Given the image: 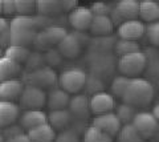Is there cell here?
Listing matches in <instances>:
<instances>
[{
    "label": "cell",
    "instance_id": "18",
    "mask_svg": "<svg viewBox=\"0 0 159 142\" xmlns=\"http://www.w3.org/2000/svg\"><path fill=\"white\" fill-rule=\"evenodd\" d=\"M69 100H70V94L62 90L61 88L54 86L52 88L49 93H47V106L49 110H57V109H66Z\"/></svg>",
    "mask_w": 159,
    "mask_h": 142
},
{
    "label": "cell",
    "instance_id": "15",
    "mask_svg": "<svg viewBox=\"0 0 159 142\" xmlns=\"http://www.w3.org/2000/svg\"><path fill=\"white\" fill-rule=\"evenodd\" d=\"M113 29H114V24L109 16H106V15H93L92 23L89 25L88 31L93 36L101 37V36L111 35Z\"/></svg>",
    "mask_w": 159,
    "mask_h": 142
},
{
    "label": "cell",
    "instance_id": "8",
    "mask_svg": "<svg viewBox=\"0 0 159 142\" xmlns=\"http://www.w3.org/2000/svg\"><path fill=\"white\" fill-rule=\"evenodd\" d=\"M131 124L145 140L152 138L159 128L158 118H155L150 112H137L135 116L133 117Z\"/></svg>",
    "mask_w": 159,
    "mask_h": 142
},
{
    "label": "cell",
    "instance_id": "36",
    "mask_svg": "<svg viewBox=\"0 0 159 142\" xmlns=\"http://www.w3.org/2000/svg\"><path fill=\"white\" fill-rule=\"evenodd\" d=\"M145 36L147 40L152 45H158L159 44V23L158 21H151L147 23L146 29H145Z\"/></svg>",
    "mask_w": 159,
    "mask_h": 142
},
{
    "label": "cell",
    "instance_id": "7",
    "mask_svg": "<svg viewBox=\"0 0 159 142\" xmlns=\"http://www.w3.org/2000/svg\"><path fill=\"white\" fill-rule=\"evenodd\" d=\"M47 104V92L34 85H24L19 97V106L23 109H43Z\"/></svg>",
    "mask_w": 159,
    "mask_h": 142
},
{
    "label": "cell",
    "instance_id": "22",
    "mask_svg": "<svg viewBox=\"0 0 159 142\" xmlns=\"http://www.w3.org/2000/svg\"><path fill=\"white\" fill-rule=\"evenodd\" d=\"M21 71H23L21 64H19V62L13 61L6 56L0 57V82L11 80V78H17Z\"/></svg>",
    "mask_w": 159,
    "mask_h": 142
},
{
    "label": "cell",
    "instance_id": "14",
    "mask_svg": "<svg viewBox=\"0 0 159 142\" xmlns=\"http://www.w3.org/2000/svg\"><path fill=\"white\" fill-rule=\"evenodd\" d=\"M24 82L19 78H11L0 82V100L15 102L19 100L23 92Z\"/></svg>",
    "mask_w": 159,
    "mask_h": 142
},
{
    "label": "cell",
    "instance_id": "12",
    "mask_svg": "<svg viewBox=\"0 0 159 142\" xmlns=\"http://www.w3.org/2000/svg\"><path fill=\"white\" fill-rule=\"evenodd\" d=\"M68 110L72 113L73 118L77 120H88L90 116V108H89V97L82 93H76L70 97L68 104Z\"/></svg>",
    "mask_w": 159,
    "mask_h": 142
},
{
    "label": "cell",
    "instance_id": "17",
    "mask_svg": "<svg viewBox=\"0 0 159 142\" xmlns=\"http://www.w3.org/2000/svg\"><path fill=\"white\" fill-rule=\"evenodd\" d=\"M20 116V106L11 101L0 100V129L16 122Z\"/></svg>",
    "mask_w": 159,
    "mask_h": 142
},
{
    "label": "cell",
    "instance_id": "32",
    "mask_svg": "<svg viewBox=\"0 0 159 142\" xmlns=\"http://www.w3.org/2000/svg\"><path fill=\"white\" fill-rule=\"evenodd\" d=\"M17 15L32 16L36 12V0H15Z\"/></svg>",
    "mask_w": 159,
    "mask_h": 142
},
{
    "label": "cell",
    "instance_id": "44",
    "mask_svg": "<svg viewBox=\"0 0 159 142\" xmlns=\"http://www.w3.org/2000/svg\"><path fill=\"white\" fill-rule=\"evenodd\" d=\"M155 118H159V108L158 105H154V109H152V113H151Z\"/></svg>",
    "mask_w": 159,
    "mask_h": 142
},
{
    "label": "cell",
    "instance_id": "37",
    "mask_svg": "<svg viewBox=\"0 0 159 142\" xmlns=\"http://www.w3.org/2000/svg\"><path fill=\"white\" fill-rule=\"evenodd\" d=\"M53 142H80V134L73 129L68 128L56 134V138Z\"/></svg>",
    "mask_w": 159,
    "mask_h": 142
},
{
    "label": "cell",
    "instance_id": "31",
    "mask_svg": "<svg viewBox=\"0 0 159 142\" xmlns=\"http://www.w3.org/2000/svg\"><path fill=\"white\" fill-rule=\"evenodd\" d=\"M135 108L129 105V104H125V102H122L121 105L117 108L116 110V116L118 117V120L121 121V124H130L133 121V117L135 116Z\"/></svg>",
    "mask_w": 159,
    "mask_h": 142
},
{
    "label": "cell",
    "instance_id": "42",
    "mask_svg": "<svg viewBox=\"0 0 159 142\" xmlns=\"http://www.w3.org/2000/svg\"><path fill=\"white\" fill-rule=\"evenodd\" d=\"M4 142H31V140H29V137L25 131H23V133H19L16 135L8 137V138L4 140Z\"/></svg>",
    "mask_w": 159,
    "mask_h": 142
},
{
    "label": "cell",
    "instance_id": "13",
    "mask_svg": "<svg viewBox=\"0 0 159 142\" xmlns=\"http://www.w3.org/2000/svg\"><path fill=\"white\" fill-rule=\"evenodd\" d=\"M93 13L90 11V8L88 7H76L73 8L70 13H69V24L76 29V31H88L89 25L92 23Z\"/></svg>",
    "mask_w": 159,
    "mask_h": 142
},
{
    "label": "cell",
    "instance_id": "45",
    "mask_svg": "<svg viewBox=\"0 0 159 142\" xmlns=\"http://www.w3.org/2000/svg\"><path fill=\"white\" fill-rule=\"evenodd\" d=\"M2 56H4V49L0 47V57H2Z\"/></svg>",
    "mask_w": 159,
    "mask_h": 142
},
{
    "label": "cell",
    "instance_id": "41",
    "mask_svg": "<svg viewBox=\"0 0 159 142\" xmlns=\"http://www.w3.org/2000/svg\"><path fill=\"white\" fill-rule=\"evenodd\" d=\"M23 131H24V129H23L20 125H15V124H12V125H9V126H7V128H4V129H3L2 135L4 137V140H6V138H8V137L16 135V134H19V133H23Z\"/></svg>",
    "mask_w": 159,
    "mask_h": 142
},
{
    "label": "cell",
    "instance_id": "4",
    "mask_svg": "<svg viewBox=\"0 0 159 142\" xmlns=\"http://www.w3.org/2000/svg\"><path fill=\"white\" fill-rule=\"evenodd\" d=\"M86 81V73L80 68H68L57 77V84L69 94H76L84 89Z\"/></svg>",
    "mask_w": 159,
    "mask_h": 142
},
{
    "label": "cell",
    "instance_id": "48",
    "mask_svg": "<svg viewBox=\"0 0 159 142\" xmlns=\"http://www.w3.org/2000/svg\"><path fill=\"white\" fill-rule=\"evenodd\" d=\"M155 2H157V0H155Z\"/></svg>",
    "mask_w": 159,
    "mask_h": 142
},
{
    "label": "cell",
    "instance_id": "28",
    "mask_svg": "<svg viewBox=\"0 0 159 142\" xmlns=\"http://www.w3.org/2000/svg\"><path fill=\"white\" fill-rule=\"evenodd\" d=\"M82 142H113V137L103 133L96 126L89 125L88 128L84 130Z\"/></svg>",
    "mask_w": 159,
    "mask_h": 142
},
{
    "label": "cell",
    "instance_id": "16",
    "mask_svg": "<svg viewBox=\"0 0 159 142\" xmlns=\"http://www.w3.org/2000/svg\"><path fill=\"white\" fill-rule=\"evenodd\" d=\"M73 121L72 113L66 109H57V110H51L49 114H47V122L52 126L54 130L61 131L64 129H68Z\"/></svg>",
    "mask_w": 159,
    "mask_h": 142
},
{
    "label": "cell",
    "instance_id": "43",
    "mask_svg": "<svg viewBox=\"0 0 159 142\" xmlns=\"http://www.w3.org/2000/svg\"><path fill=\"white\" fill-rule=\"evenodd\" d=\"M64 6V12H70L73 8L77 7L78 0H61Z\"/></svg>",
    "mask_w": 159,
    "mask_h": 142
},
{
    "label": "cell",
    "instance_id": "11",
    "mask_svg": "<svg viewBox=\"0 0 159 142\" xmlns=\"http://www.w3.org/2000/svg\"><path fill=\"white\" fill-rule=\"evenodd\" d=\"M93 126H96L97 129H99L103 133L109 134L110 137H116V134L118 133L119 128H121V121L118 120V117L116 116V113L113 112H109V113H103V114H98L93 118L92 122Z\"/></svg>",
    "mask_w": 159,
    "mask_h": 142
},
{
    "label": "cell",
    "instance_id": "26",
    "mask_svg": "<svg viewBox=\"0 0 159 142\" xmlns=\"http://www.w3.org/2000/svg\"><path fill=\"white\" fill-rule=\"evenodd\" d=\"M117 142H145L146 140L138 133V130L134 128L131 124H123L121 125L118 133L116 134Z\"/></svg>",
    "mask_w": 159,
    "mask_h": 142
},
{
    "label": "cell",
    "instance_id": "10",
    "mask_svg": "<svg viewBox=\"0 0 159 142\" xmlns=\"http://www.w3.org/2000/svg\"><path fill=\"white\" fill-rule=\"evenodd\" d=\"M114 106H116V101H114L113 94L107 92H97L89 97V108H90V113L94 116L103 114L113 112Z\"/></svg>",
    "mask_w": 159,
    "mask_h": 142
},
{
    "label": "cell",
    "instance_id": "23",
    "mask_svg": "<svg viewBox=\"0 0 159 142\" xmlns=\"http://www.w3.org/2000/svg\"><path fill=\"white\" fill-rule=\"evenodd\" d=\"M138 17L145 23L157 21L159 17V4L155 0H141L139 2Z\"/></svg>",
    "mask_w": 159,
    "mask_h": 142
},
{
    "label": "cell",
    "instance_id": "5",
    "mask_svg": "<svg viewBox=\"0 0 159 142\" xmlns=\"http://www.w3.org/2000/svg\"><path fill=\"white\" fill-rule=\"evenodd\" d=\"M57 73L53 68L43 65L33 71H29L25 75V82L29 85L39 86L41 89H52L57 85Z\"/></svg>",
    "mask_w": 159,
    "mask_h": 142
},
{
    "label": "cell",
    "instance_id": "6",
    "mask_svg": "<svg viewBox=\"0 0 159 142\" xmlns=\"http://www.w3.org/2000/svg\"><path fill=\"white\" fill-rule=\"evenodd\" d=\"M66 29L58 25H47L37 31L34 37L33 45H36L39 49H48V48L57 47V44L62 40V37L66 35Z\"/></svg>",
    "mask_w": 159,
    "mask_h": 142
},
{
    "label": "cell",
    "instance_id": "3",
    "mask_svg": "<svg viewBox=\"0 0 159 142\" xmlns=\"http://www.w3.org/2000/svg\"><path fill=\"white\" fill-rule=\"evenodd\" d=\"M146 65H147V56L142 51L129 53V55L125 56H119L117 62V68L119 73L130 78L138 77L146 69Z\"/></svg>",
    "mask_w": 159,
    "mask_h": 142
},
{
    "label": "cell",
    "instance_id": "25",
    "mask_svg": "<svg viewBox=\"0 0 159 142\" xmlns=\"http://www.w3.org/2000/svg\"><path fill=\"white\" fill-rule=\"evenodd\" d=\"M11 33V44L12 45L29 47L32 45L36 37V29H9Z\"/></svg>",
    "mask_w": 159,
    "mask_h": 142
},
{
    "label": "cell",
    "instance_id": "27",
    "mask_svg": "<svg viewBox=\"0 0 159 142\" xmlns=\"http://www.w3.org/2000/svg\"><path fill=\"white\" fill-rule=\"evenodd\" d=\"M31 51L27 47H21V45H8L4 51V56L11 58V60L19 62V64H24L27 60V57L29 56Z\"/></svg>",
    "mask_w": 159,
    "mask_h": 142
},
{
    "label": "cell",
    "instance_id": "33",
    "mask_svg": "<svg viewBox=\"0 0 159 142\" xmlns=\"http://www.w3.org/2000/svg\"><path fill=\"white\" fill-rule=\"evenodd\" d=\"M103 81L101 80V77H98L96 75H90V76H86V81H85V85H84V89H85L88 93H90V96L94 94L97 92H101L103 90Z\"/></svg>",
    "mask_w": 159,
    "mask_h": 142
},
{
    "label": "cell",
    "instance_id": "24",
    "mask_svg": "<svg viewBox=\"0 0 159 142\" xmlns=\"http://www.w3.org/2000/svg\"><path fill=\"white\" fill-rule=\"evenodd\" d=\"M36 12L41 16L52 17L64 12L61 0H36Z\"/></svg>",
    "mask_w": 159,
    "mask_h": 142
},
{
    "label": "cell",
    "instance_id": "47",
    "mask_svg": "<svg viewBox=\"0 0 159 142\" xmlns=\"http://www.w3.org/2000/svg\"><path fill=\"white\" fill-rule=\"evenodd\" d=\"M0 15H2V0H0Z\"/></svg>",
    "mask_w": 159,
    "mask_h": 142
},
{
    "label": "cell",
    "instance_id": "20",
    "mask_svg": "<svg viewBox=\"0 0 159 142\" xmlns=\"http://www.w3.org/2000/svg\"><path fill=\"white\" fill-rule=\"evenodd\" d=\"M114 11L121 17L122 21L138 19L139 11V0H118Z\"/></svg>",
    "mask_w": 159,
    "mask_h": 142
},
{
    "label": "cell",
    "instance_id": "1",
    "mask_svg": "<svg viewBox=\"0 0 159 142\" xmlns=\"http://www.w3.org/2000/svg\"><path fill=\"white\" fill-rule=\"evenodd\" d=\"M154 93V86L150 81L141 77H133L122 96V102L134 108H145L152 102Z\"/></svg>",
    "mask_w": 159,
    "mask_h": 142
},
{
    "label": "cell",
    "instance_id": "9",
    "mask_svg": "<svg viewBox=\"0 0 159 142\" xmlns=\"http://www.w3.org/2000/svg\"><path fill=\"white\" fill-rule=\"evenodd\" d=\"M145 29H146L145 23L138 20V19H133V20H125L121 24H118L117 35L119 39L137 41L145 36Z\"/></svg>",
    "mask_w": 159,
    "mask_h": 142
},
{
    "label": "cell",
    "instance_id": "19",
    "mask_svg": "<svg viewBox=\"0 0 159 142\" xmlns=\"http://www.w3.org/2000/svg\"><path fill=\"white\" fill-rule=\"evenodd\" d=\"M19 120H20V126L24 130H29L41 124H45L47 113L43 112L41 109H28L21 116H19Z\"/></svg>",
    "mask_w": 159,
    "mask_h": 142
},
{
    "label": "cell",
    "instance_id": "40",
    "mask_svg": "<svg viewBox=\"0 0 159 142\" xmlns=\"http://www.w3.org/2000/svg\"><path fill=\"white\" fill-rule=\"evenodd\" d=\"M2 13H4L6 16H12L16 13L15 0H2Z\"/></svg>",
    "mask_w": 159,
    "mask_h": 142
},
{
    "label": "cell",
    "instance_id": "39",
    "mask_svg": "<svg viewBox=\"0 0 159 142\" xmlns=\"http://www.w3.org/2000/svg\"><path fill=\"white\" fill-rule=\"evenodd\" d=\"M111 6L105 2H96L93 3V6L90 7V11L93 15H106L109 16V13L111 12Z\"/></svg>",
    "mask_w": 159,
    "mask_h": 142
},
{
    "label": "cell",
    "instance_id": "38",
    "mask_svg": "<svg viewBox=\"0 0 159 142\" xmlns=\"http://www.w3.org/2000/svg\"><path fill=\"white\" fill-rule=\"evenodd\" d=\"M44 64H45V61H44V56L41 52H31L25 60V65L29 71H33L36 68L43 66Z\"/></svg>",
    "mask_w": 159,
    "mask_h": 142
},
{
    "label": "cell",
    "instance_id": "35",
    "mask_svg": "<svg viewBox=\"0 0 159 142\" xmlns=\"http://www.w3.org/2000/svg\"><path fill=\"white\" fill-rule=\"evenodd\" d=\"M11 45V33H9V21L0 16V47L6 49Z\"/></svg>",
    "mask_w": 159,
    "mask_h": 142
},
{
    "label": "cell",
    "instance_id": "2",
    "mask_svg": "<svg viewBox=\"0 0 159 142\" xmlns=\"http://www.w3.org/2000/svg\"><path fill=\"white\" fill-rule=\"evenodd\" d=\"M90 41H89L88 36L82 31L70 32V33H66L62 37V40L57 44V51L61 53V56L64 58L73 60V58H77L81 55L84 47Z\"/></svg>",
    "mask_w": 159,
    "mask_h": 142
},
{
    "label": "cell",
    "instance_id": "46",
    "mask_svg": "<svg viewBox=\"0 0 159 142\" xmlns=\"http://www.w3.org/2000/svg\"><path fill=\"white\" fill-rule=\"evenodd\" d=\"M0 142H4V137L2 135V133H0Z\"/></svg>",
    "mask_w": 159,
    "mask_h": 142
},
{
    "label": "cell",
    "instance_id": "21",
    "mask_svg": "<svg viewBox=\"0 0 159 142\" xmlns=\"http://www.w3.org/2000/svg\"><path fill=\"white\" fill-rule=\"evenodd\" d=\"M27 134L31 142H53L57 133L48 122H45V124H41L36 128L27 130Z\"/></svg>",
    "mask_w": 159,
    "mask_h": 142
},
{
    "label": "cell",
    "instance_id": "29",
    "mask_svg": "<svg viewBox=\"0 0 159 142\" xmlns=\"http://www.w3.org/2000/svg\"><path fill=\"white\" fill-rule=\"evenodd\" d=\"M141 51V45L134 41V40H125V39H119L114 43V52L117 53V56H125L129 53Z\"/></svg>",
    "mask_w": 159,
    "mask_h": 142
},
{
    "label": "cell",
    "instance_id": "34",
    "mask_svg": "<svg viewBox=\"0 0 159 142\" xmlns=\"http://www.w3.org/2000/svg\"><path fill=\"white\" fill-rule=\"evenodd\" d=\"M43 56H44V61H45V64L48 66H57L60 65L62 62V56H61V53H60L57 51V48H48V49H45V52L43 53Z\"/></svg>",
    "mask_w": 159,
    "mask_h": 142
},
{
    "label": "cell",
    "instance_id": "30",
    "mask_svg": "<svg viewBox=\"0 0 159 142\" xmlns=\"http://www.w3.org/2000/svg\"><path fill=\"white\" fill-rule=\"evenodd\" d=\"M130 80H131L130 77L123 76V75L114 77V80L111 81V85H110L111 86V94L118 97V98H122V96H123V93H125Z\"/></svg>",
    "mask_w": 159,
    "mask_h": 142
}]
</instances>
